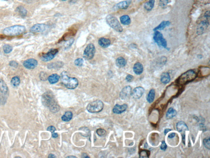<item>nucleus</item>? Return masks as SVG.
I'll list each match as a JSON object with an SVG mask.
<instances>
[{"label":"nucleus","mask_w":210,"mask_h":158,"mask_svg":"<svg viewBox=\"0 0 210 158\" xmlns=\"http://www.w3.org/2000/svg\"><path fill=\"white\" fill-rule=\"evenodd\" d=\"M145 89L141 86H137L133 89L131 93V95L134 99L140 98L145 93Z\"/></svg>","instance_id":"4468645a"},{"label":"nucleus","mask_w":210,"mask_h":158,"mask_svg":"<svg viewBox=\"0 0 210 158\" xmlns=\"http://www.w3.org/2000/svg\"><path fill=\"white\" fill-rule=\"evenodd\" d=\"M16 11L23 18L25 17L27 15V10L23 6H19L17 7L16 8Z\"/></svg>","instance_id":"b1692460"},{"label":"nucleus","mask_w":210,"mask_h":158,"mask_svg":"<svg viewBox=\"0 0 210 158\" xmlns=\"http://www.w3.org/2000/svg\"><path fill=\"white\" fill-rule=\"evenodd\" d=\"M116 64L117 67L121 68H123L127 64V62L123 57H119L116 59Z\"/></svg>","instance_id":"bb28decb"},{"label":"nucleus","mask_w":210,"mask_h":158,"mask_svg":"<svg viewBox=\"0 0 210 158\" xmlns=\"http://www.w3.org/2000/svg\"><path fill=\"white\" fill-rule=\"evenodd\" d=\"M82 157L83 158H89V156H87L85 153H83L82 155Z\"/></svg>","instance_id":"49530a36"},{"label":"nucleus","mask_w":210,"mask_h":158,"mask_svg":"<svg viewBox=\"0 0 210 158\" xmlns=\"http://www.w3.org/2000/svg\"><path fill=\"white\" fill-rule=\"evenodd\" d=\"M103 107L102 101L97 100L89 103L87 107V110L90 113H97L101 111Z\"/></svg>","instance_id":"0eeeda50"},{"label":"nucleus","mask_w":210,"mask_h":158,"mask_svg":"<svg viewBox=\"0 0 210 158\" xmlns=\"http://www.w3.org/2000/svg\"><path fill=\"white\" fill-rule=\"evenodd\" d=\"M106 21L109 26L117 31L121 32L123 31V28L116 17L108 15L106 17Z\"/></svg>","instance_id":"423d86ee"},{"label":"nucleus","mask_w":210,"mask_h":158,"mask_svg":"<svg viewBox=\"0 0 210 158\" xmlns=\"http://www.w3.org/2000/svg\"><path fill=\"white\" fill-rule=\"evenodd\" d=\"M149 151L143 150L140 152V158L149 157Z\"/></svg>","instance_id":"e433bc0d"},{"label":"nucleus","mask_w":210,"mask_h":158,"mask_svg":"<svg viewBox=\"0 0 210 158\" xmlns=\"http://www.w3.org/2000/svg\"><path fill=\"white\" fill-rule=\"evenodd\" d=\"M60 76L57 74H53L48 77V80L50 83L54 84L58 82L60 79Z\"/></svg>","instance_id":"4be33fe9"},{"label":"nucleus","mask_w":210,"mask_h":158,"mask_svg":"<svg viewBox=\"0 0 210 158\" xmlns=\"http://www.w3.org/2000/svg\"><path fill=\"white\" fill-rule=\"evenodd\" d=\"M159 6L164 8L168 3V0H159Z\"/></svg>","instance_id":"f704fd0d"},{"label":"nucleus","mask_w":210,"mask_h":158,"mask_svg":"<svg viewBox=\"0 0 210 158\" xmlns=\"http://www.w3.org/2000/svg\"><path fill=\"white\" fill-rule=\"evenodd\" d=\"M48 28V25L44 23H37L31 28L30 31L33 33L43 32Z\"/></svg>","instance_id":"f8f14e48"},{"label":"nucleus","mask_w":210,"mask_h":158,"mask_svg":"<svg viewBox=\"0 0 210 158\" xmlns=\"http://www.w3.org/2000/svg\"><path fill=\"white\" fill-rule=\"evenodd\" d=\"M58 52L57 49H53L50 50L48 52L43 54L41 56V59L43 62H49L54 58Z\"/></svg>","instance_id":"9d476101"},{"label":"nucleus","mask_w":210,"mask_h":158,"mask_svg":"<svg viewBox=\"0 0 210 158\" xmlns=\"http://www.w3.org/2000/svg\"><path fill=\"white\" fill-rule=\"evenodd\" d=\"M111 41L110 40L101 37L99 40V44L101 47L103 48H107L111 45Z\"/></svg>","instance_id":"aec40b11"},{"label":"nucleus","mask_w":210,"mask_h":158,"mask_svg":"<svg viewBox=\"0 0 210 158\" xmlns=\"http://www.w3.org/2000/svg\"><path fill=\"white\" fill-rule=\"evenodd\" d=\"M73 117V114L72 112L67 111L65 113L63 116H62V119L64 122H69L71 120Z\"/></svg>","instance_id":"c756f323"},{"label":"nucleus","mask_w":210,"mask_h":158,"mask_svg":"<svg viewBox=\"0 0 210 158\" xmlns=\"http://www.w3.org/2000/svg\"><path fill=\"white\" fill-rule=\"evenodd\" d=\"M84 61L81 58H78L75 60L74 64L78 66H82L83 64Z\"/></svg>","instance_id":"72a5a7b5"},{"label":"nucleus","mask_w":210,"mask_h":158,"mask_svg":"<svg viewBox=\"0 0 210 158\" xmlns=\"http://www.w3.org/2000/svg\"><path fill=\"white\" fill-rule=\"evenodd\" d=\"M23 65L26 69H34L37 66L38 62L34 59H28L23 62Z\"/></svg>","instance_id":"ddd939ff"},{"label":"nucleus","mask_w":210,"mask_h":158,"mask_svg":"<svg viewBox=\"0 0 210 158\" xmlns=\"http://www.w3.org/2000/svg\"><path fill=\"white\" fill-rule=\"evenodd\" d=\"M61 81L64 86L68 89H73L77 88L79 84V81L76 78L69 77L65 71L61 74Z\"/></svg>","instance_id":"f03ea898"},{"label":"nucleus","mask_w":210,"mask_h":158,"mask_svg":"<svg viewBox=\"0 0 210 158\" xmlns=\"http://www.w3.org/2000/svg\"><path fill=\"white\" fill-rule=\"evenodd\" d=\"M132 0H126L116 5L115 7L117 9L125 10L128 8L131 3Z\"/></svg>","instance_id":"a211bd4d"},{"label":"nucleus","mask_w":210,"mask_h":158,"mask_svg":"<svg viewBox=\"0 0 210 158\" xmlns=\"http://www.w3.org/2000/svg\"><path fill=\"white\" fill-rule=\"evenodd\" d=\"M153 40L159 47L164 48H167L166 40L164 38L162 34L159 31H155L153 35Z\"/></svg>","instance_id":"1a4fd4ad"},{"label":"nucleus","mask_w":210,"mask_h":158,"mask_svg":"<svg viewBox=\"0 0 210 158\" xmlns=\"http://www.w3.org/2000/svg\"><path fill=\"white\" fill-rule=\"evenodd\" d=\"M9 96V90L5 82L0 79V105H4Z\"/></svg>","instance_id":"39448f33"},{"label":"nucleus","mask_w":210,"mask_h":158,"mask_svg":"<svg viewBox=\"0 0 210 158\" xmlns=\"http://www.w3.org/2000/svg\"><path fill=\"white\" fill-rule=\"evenodd\" d=\"M20 79L19 76H16L12 78L11 81V84L14 87H17L20 84Z\"/></svg>","instance_id":"7c9ffc66"},{"label":"nucleus","mask_w":210,"mask_h":158,"mask_svg":"<svg viewBox=\"0 0 210 158\" xmlns=\"http://www.w3.org/2000/svg\"><path fill=\"white\" fill-rule=\"evenodd\" d=\"M4 52L5 54H9L12 52L13 48L12 46L8 44L5 45L3 47Z\"/></svg>","instance_id":"2f4dec72"},{"label":"nucleus","mask_w":210,"mask_h":158,"mask_svg":"<svg viewBox=\"0 0 210 158\" xmlns=\"http://www.w3.org/2000/svg\"><path fill=\"white\" fill-rule=\"evenodd\" d=\"M172 130L171 129H166L165 130L164 133V134H165V135H166L167 134L169 131H171Z\"/></svg>","instance_id":"c03bdc74"},{"label":"nucleus","mask_w":210,"mask_h":158,"mask_svg":"<svg viewBox=\"0 0 210 158\" xmlns=\"http://www.w3.org/2000/svg\"><path fill=\"white\" fill-rule=\"evenodd\" d=\"M133 76L132 75H128L126 78V80L128 82H131L133 81Z\"/></svg>","instance_id":"4c0bfd02"},{"label":"nucleus","mask_w":210,"mask_h":158,"mask_svg":"<svg viewBox=\"0 0 210 158\" xmlns=\"http://www.w3.org/2000/svg\"><path fill=\"white\" fill-rule=\"evenodd\" d=\"M177 114V112L175 109L172 108H169L167 110L166 114V117L168 119L172 118L175 117Z\"/></svg>","instance_id":"a878e982"},{"label":"nucleus","mask_w":210,"mask_h":158,"mask_svg":"<svg viewBox=\"0 0 210 158\" xmlns=\"http://www.w3.org/2000/svg\"><path fill=\"white\" fill-rule=\"evenodd\" d=\"M155 2V0H149L144 4V8L147 11H151L153 9Z\"/></svg>","instance_id":"cd10ccee"},{"label":"nucleus","mask_w":210,"mask_h":158,"mask_svg":"<svg viewBox=\"0 0 210 158\" xmlns=\"http://www.w3.org/2000/svg\"><path fill=\"white\" fill-rule=\"evenodd\" d=\"M96 49L94 44L90 43L88 44L83 53V58L86 60H91L94 57Z\"/></svg>","instance_id":"6e6552de"},{"label":"nucleus","mask_w":210,"mask_h":158,"mask_svg":"<svg viewBox=\"0 0 210 158\" xmlns=\"http://www.w3.org/2000/svg\"><path fill=\"white\" fill-rule=\"evenodd\" d=\"M41 100L44 106L49 108L53 112H57L60 110V107L51 91H47L44 93L42 95Z\"/></svg>","instance_id":"f257e3e1"},{"label":"nucleus","mask_w":210,"mask_h":158,"mask_svg":"<svg viewBox=\"0 0 210 158\" xmlns=\"http://www.w3.org/2000/svg\"><path fill=\"white\" fill-rule=\"evenodd\" d=\"M133 71L136 75H139L143 73L144 70L143 66L140 62L136 63L133 66Z\"/></svg>","instance_id":"6ab92c4d"},{"label":"nucleus","mask_w":210,"mask_h":158,"mask_svg":"<svg viewBox=\"0 0 210 158\" xmlns=\"http://www.w3.org/2000/svg\"><path fill=\"white\" fill-rule=\"evenodd\" d=\"M15 157L16 158H18V157L21 158V157Z\"/></svg>","instance_id":"8fccbe9b"},{"label":"nucleus","mask_w":210,"mask_h":158,"mask_svg":"<svg viewBox=\"0 0 210 158\" xmlns=\"http://www.w3.org/2000/svg\"><path fill=\"white\" fill-rule=\"evenodd\" d=\"M97 134L99 136H103L106 134V132L105 130L102 129H99L97 130Z\"/></svg>","instance_id":"c9c22d12"},{"label":"nucleus","mask_w":210,"mask_h":158,"mask_svg":"<svg viewBox=\"0 0 210 158\" xmlns=\"http://www.w3.org/2000/svg\"><path fill=\"white\" fill-rule=\"evenodd\" d=\"M52 136L53 138H56L58 137V135L57 133H56L54 132L53 133H52Z\"/></svg>","instance_id":"a18cd8bd"},{"label":"nucleus","mask_w":210,"mask_h":158,"mask_svg":"<svg viewBox=\"0 0 210 158\" xmlns=\"http://www.w3.org/2000/svg\"><path fill=\"white\" fill-rule=\"evenodd\" d=\"M155 97V91L154 89H152L150 90L149 94L147 97V101L149 103H152L154 100Z\"/></svg>","instance_id":"393cba45"},{"label":"nucleus","mask_w":210,"mask_h":158,"mask_svg":"<svg viewBox=\"0 0 210 158\" xmlns=\"http://www.w3.org/2000/svg\"><path fill=\"white\" fill-rule=\"evenodd\" d=\"M128 105L127 104H124L121 105L116 104L114 107L113 111L114 113L116 114H120L126 111Z\"/></svg>","instance_id":"dca6fc26"},{"label":"nucleus","mask_w":210,"mask_h":158,"mask_svg":"<svg viewBox=\"0 0 210 158\" xmlns=\"http://www.w3.org/2000/svg\"><path fill=\"white\" fill-rule=\"evenodd\" d=\"M167 145L165 141H163L162 142L161 145V149L162 150H163V151H165L166 149H167Z\"/></svg>","instance_id":"58836bf2"},{"label":"nucleus","mask_w":210,"mask_h":158,"mask_svg":"<svg viewBox=\"0 0 210 158\" xmlns=\"http://www.w3.org/2000/svg\"><path fill=\"white\" fill-rule=\"evenodd\" d=\"M197 77L196 72L193 70H190L182 74L177 80V83L181 85H184L194 80Z\"/></svg>","instance_id":"20e7f679"},{"label":"nucleus","mask_w":210,"mask_h":158,"mask_svg":"<svg viewBox=\"0 0 210 158\" xmlns=\"http://www.w3.org/2000/svg\"><path fill=\"white\" fill-rule=\"evenodd\" d=\"M48 157L49 158H56V157L54 155H53V154H50L49 155Z\"/></svg>","instance_id":"de8ad7c7"},{"label":"nucleus","mask_w":210,"mask_h":158,"mask_svg":"<svg viewBox=\"0 0 210 158\" xmlns=\"http://www.w3.org/2000/svg\"><path fill=\"white\" fill-rule=\"evenodd\" d=\"M132 88L130 86H127L124 87L119 94L120 98L122 100H125L131 94Z\"/></svg>","instance_id":"2eb2a0df"},{"label":"nucleus","mask_w":210,"mask_h":158,"mask_svg":"<svg viewBox=\"0 0 210 158\" xmlns=\"http://www.w3.org/2000/svg\"><path fill=\"white\" fill-rule=\"evenodd\" d=\"M61 1H67V0H61Z\"/></svg>","instance_id":"3c124183"},{"label":"nucleus","mask_w":210,"mask_h":158,"mask_svg":"<svg viewBox=\"0 0 210 158\" xmlns=\"http://www.w3.org/2000/svg\"><path fill=\"white\" fill-rule=\"evenodd\" d=\"M171 77L169 73L167 72H163L162 74L161 78V82L164 84H166L170 82Z\"/></svg>","instance_id":"412c9836"},{"label":"nucleus","mask_w":210,"mask_h":158,"mask_svg":"<svg viewBox=\"0 0 210 158\" xmlns=\"http://www.w3.org/2000/svg\"><path fill=\"white\" fill-rule=\"evenodd\" d=\"M210 142L209 137L205 138V139H204V141H203V144H204V146L208 149H210Z\"/></svg>","instance_id":"473e14b6"},{"label":"nucleus","mask_w":210,"mask_h":158,"mask_svg":"<svg viewBox=\"0 0 210 158\" xmlns=\"http://www.w3.org/2000/svg\"><path fill=\"white\" fill-rule=\"evenodd\" d=\"M26 31L25 26L17 25L7 27L3 30V32L7 36H17L22 34Z\"/></svg>","instance_id":"7ed1b4c3"},{"label":"nucleus","mask_w":210,"mask_h":158,"mask_svg":"<svg viewBox=\"0 0 210 158\" xmlns=\"http://www.w3.org/2000/svg\"><path fill=\"white\" fill-rule=\"evenodd\" d=\"M45 73H44L43 72H42L41 73H40V76H39V77H40L41 80H46V76H45Z\"/></svg>","instance_id":"79ce46f5"},{"label":"nucleus","mask_w":210,"mask_h":158,"mask_svg":"<svg viewBox=\"0 0 210 158\" xmlns=\"http://www.w3.org/2000/svg\"><path fill=\"white\" fill-rule=\"evenodd\" d=\"M47 130L48 131H50L52 133H54L55 131H56V129L53 126H50L47 129Z\"/></svg>","instance_id":"a19ab883"},{"label":"nucleus","mask_w":210,"mask_h":158,"mask_svg":"<svg viewBox=\"0 0 210 158\" xmlns=\"http://www.w3.org/2000/svg\"><path fill=\"white\" fill-rule=\"evenodd\" d=\"M9 65L12 67L17 68L18 66V64L15 61H11L9 63Z\"/></svg>","instance_id":"ea45409f"},{"label":"nucleus","mask_w":210,"mask_h":158,"mask_svg":"<svg viewBox=\"0 0 210 158\" xmlns=\"http://www.w3.org/2000/svg\"><path fill=\"white\" fill-rule=\"evenodd\" d=\"M177 130L181 133L182 135H185V131L188 130V128L187 125L184 122L180 121L176 125Z\"/></svg>","instance_id":"f3484780"},{"label":"nucleus","mask_w":210,"mask_h":158,"mask_svg":"<svg viewBox=\"0 0 210 158\" xmlns=\"http://www.w3.org/2000/svg\"><path fill=\"white\" fill-rule=\"evenodd\" d=\"M170 22L168 21H164L161 22L159 25L156 26V28H154L153 31H156L158 30H162L167 26L170 25Z\"/></svg>","instance_id":"5701e85b"},{"label":"nucleus","mask_w":210,"mask_h":158,"mask_svg":"<svg viewBox=\"0 0 210 158\" xmlns=\"http://www.w3.org/2000/svg\"><path fill=\"white\" fill-rule=\"evenodd\" d=\"M120 21L122 24L125 25H129L131 23V20L130 17L127 15L122 16L120 18Z\"/></svg>","instance_id":"c85d7f7f"},{"label":"nucleus","mask_w":210,"mask_h":158,"mask_svg":"<svg viewBox=\"0 0 210 158\" xmlns=\"http://www.w3.org/2000/svg\"><path fill=\"white\" fill-rule=\"evenodd\" d=\"M176 133H170L169 135H168V138H174L175 137Z\"/></svg>","instance_id":"37998d69"},{"label":"nucleus","mask_w":210,"mask_h":158,"mask_svg":"<svg viewBox=\"0 0 210 158\" xmlns=\"http://www.w3.org/2000/svg\"><path fill=\"white\" fill-rule=\"evenodd\" d=\"M209 19H206V20L201 21L198 25L197 29V33L198 34L201 35L204 33L209 25Z\"/></svg>","instance_id":"9b49d317"},{"label":"nucleus","mask_w":210,"mask_h":158,"mask_svg":"<svg viewBox=\"0 0 210 158\" xmlns=\"http://www.w3.org/2000/svg\"><path fill=\"white\" fill-rule=\"evenodd\" d=\"M66 158H77V157H75V156H68V157H67Z\"/></svg>","instance_id":"09e8293b"}]
</instances>
